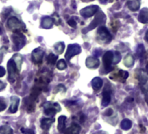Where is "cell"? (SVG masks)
I'll return each mask as SVG.
<instances>
[{"mask_svg":"<svg viewBox=\"0 0 148 134\" xmlns=\"http://www.w3.org/2000/svg\"><path fill=\"white\" fill-rule=\"evenodd\" d=\"M112 114V109H107V111L105 112V115L106 116H111Z\"/></svg>","mask_w":148,"mask_h":134,"instance_id":"obj_35","label":"cell"},{"mask_svg":"<svg viewBox=\"0 0 148 134\" xmlns=\"http://www.w3.org/2000/svg\"><path fill=\"white\" fill-rule=\"evenodd\" d=\"M92 86L93 90H95V91L100 90V88L103 86V80L99 77L94 78L92 80Z\"/></svg>","mask_w":148,"mask_h":134,"instance_id":"obj_20","label":"cell"},{"mask_svg":"<svg viewBox=\"0 0 148 134\" xmlns=\"http://www.w3.org/2000/svg\"><path fill=\"white\" fill-rule=\"evenodd\" d=\"M121 59V54L119 51H114L113 52V64H118Z\"/></svg>","mask_w":148,"mask_h":134,"instance_id":"obj_30","label":"cell"},{"mask_svg":"<svg viewBox=\"0 0 148 134\" xmlns=\"http://www.w3.org/2000/svg\"><path fill=\"white\" fill-rule=\"evenodd\" d=\"M7 67H8V72H9V80L11 82H15L16 79L18 76L20 69L18 68V66L17 65L13 58L9 60L7 64Z\"/></svg>","mask_w":148,"mask_h":134,"instance_id":"obj_2","label":"cell"},{"mask_svg":"<svg viewBox=\"0 0 148 134\" xmlns=\"http://www.w3.org/2000/svg\"><path fill=\"white\" fill-rule=\"evenodd\" d=\"M138 21L142 24L148 23V9L143 8L138 15Z\"/></svg>","mask_w":148,"mask_h":134,"instance_id":"obj_16","label":"cell"},{"mask_svg":"<svg viewBox=\"0 0 148 134\" xmlns=\"http://www.w3.org/2000/svg\"><path fill=\"white\" fill-rule=\"evenodd\" d=\"M25 105H26V110L28 112L34 111V109H35L34 100H32L31 98H27L26 99H25Z\"/></svg>","mask_w":148,"mask_h":134,"instance_id":"obj_22","label":"cell"},{"mask_svg":"<svg viewBox=\"0 0 148 134\" xmlns=\"http://www.w3.org/2000/svg\"><path fill=\"white\" fill-rule=\"evenodd\" d=\"M7 24H8L9 28H10L14 33H17V32H21V33H22V31L25 30V27L24 24L21 23V22H20L17 18H15V17L10 18L8 19Z\"/></svg>","mask_w":148,"mask_h":134,"instance_id":"obj_3","label":"cell"},{"mask_svg":"<svg viewBox=\"0 0 148 134\" xmlns=\"http://www.w3.org/2000/svg\"><path fill=\"white\" fill-rule=\"evenodd\" d=\"M80 126L78 124H72L71 126H70L64 134H79L80 132Z\"/></svg>","mask_w":148,"mask_h":134,"instance_id":"obj_18","label":"cell"},{"mask_svg":"<svg viewBox=\"0 0 148 134\" xmlns=\"http://www.w3.org/2000/svg\"><path fill=\"white\" fill-rule=\"evenodd\" d=\"M66 67H67V64H66V62L64 59H60V60L58 61V63H57V68L58 70L63 71V70H64L66 68Z\"/></svg>","mask_w":148,"mask_h":134,"instance_id":"obj_27","label":"cell"},{"mask_svg":"<svg viewBox=\"0 0 148 134\" xmlns=\"http://www.w3.org/2000/svg\"><path fill=\"white\" fill-rule=\"evenodd\" d=\"M81 52V47L79 44H70L67 48V51L65 53V59L71 60V57L76 56Z\"/></svg>","mask_w":148,"mask_h":134,"instance_id":"obj_7","label":"cell"},{"mask_svg":"<svg viewBox=\"0 0 148 134\" xmlns=\"http://www.w3.org/2000/svg\"><path fill=\"white\" fill-rule=\"evenodd\" d=\"M54 49H55V51L58 53V54H61L63 53L64 50V43L63 42H58L55 44L54 46Z\"/></svg>","mask_w":148,"mask_h":134,"instance_id":"obj_25","label":"cell"},{"mask_svg":"<svg viewBox=\"0 0 148 134\" xmlns=\"http://www.w3.org/2000/svg\"><path fill=\"white\" fill-rule=\"evenodd\" d=\"M5 87V83H3L2 81H0V91L3 90Z\"/></svg>","mask_w":148,"mask_h":134,"instance_id":"obj_36","label":"cell"},{"mask_svg":"<svg viewBox=\"0 0 148 134\" xmlns=\"http://www.w3.org/2000/svg\"><path fill=\"white\" fill-rule=\"evenodd\" d=\"M94 134H107V133L105 132V131H98V132H96V133H94Z\"/></svg>","mask_w":148,"mask_h":134,"instance_id":"obj_37","label":"cell"},{"mask_svg":"<svg viewBox=\"0 0 148 134\" xmlns=\"http://www.w3.org/2000/svg\"><path fill=\"white\" fill-rule=\"evenodd\" d=\"M57 59H58V56L53 54V53H50L47 57V63L49 64H55L57 63Z\"/></svg>","mask_w":148,"mask_h":134,"instance_id":"obj_26","label":"cell"},{"mask_svg":"<svg viewBox=\"0 0 148 134\" xmlns=\"http://www.w3.org/2000/svg\"><path fill=\"white\" fill-rule=\"evenodd\" d=\"M129 76V73L125 71H123V70H120L118 73H116L114 76H111L110 79H113V80H116V81H119V82H122L124 83L127 78Z\"/></svg>","mask_w":148,"mask_h":134,"instance_id":"obj_12","label":"cell"},{"mask_svg":"<svg viewBox=\"0 0 148 134\" xmlns=\"http://www.w3.org/2000/svg\"><path fill=\"white\" fill-rule=\"evenodd\" d=\"M68 25H69L71 27H72V28H75L76 25H77V21H76V19L74 18L69 19V20H68Z\"/></svg>","mask_w":148,"mask_h":134,"instance_id":"obj_32","label":"cell"},{"mask_svg":"<svg viewBox=\"0 0 148 134\" xmlns=\"http://www.w3.org/2000/svg\"><path fill=\"white\" fill-rule=\"evenodd\" d=\"M54 24V20L52 18H50V17H45L43 19H42V22H41V25L43 28L45 29H50L52 27Z\"/></svg>","mask_w":148,"mask_h":134,"instance_id":"obj_19","label":"cell"},{"mask_svg":"<svg viewBox=\"0 0 148 134\" xmlns=\"http://www.w3.org/2000/svg\"><path fill=\"white\" fill-rule=\"evenodd\" d=\"M11 106H10V112L12 113H15L18 111V105H19V98L18 97L13 96L12 98H11Z\"/></svg>","mask_w":148,"mask_h":134,"instance_id":"obj_17","label":"cell"},{"mask_svg":"<svg viewBox=\"0 0 148 134\" xmlns=\"http://www.w3.org/2000/svg\"><path fill=\"white\" fill-rule=\"evenodd\" d=\"M126 5L131 11L136 12L140 7V0H127Z\"/></svg>","mask_w":148,"mask_h":134,"instance_id":"obj_14","label":"cell"},{"mask_svg":"<svg viewBox=\"0 0 148 134\" xmlns=\"http://www.w3.org/2000/svg\"><path fill=\"white\" fill-rule=\"evenodd\" d=\"M132 121H131L130 119H127V118H125V119L122 120V121H121V123H120V127H121L123 130H125V131H127V130L131 129V128H132Z\"/></svg>","mask_w":148,"mask_h":134,"instance_id":"obj_24","label":"cell"},{"mask_svg":"<svg viewBox=\"0 0 148 134\" xmlns=\"http://www.w3.org/2000/svg\"><path fill=\"white\" fill-rule=\"evenodd\" d=\"M146 73L148 74V63H147V64H146Z\"/></svg>","mask_w":148,"mask_h":134,"instance_id":"obj_39","label":"cell"},{"mask_svg":"<svg viewBox=\"0 0 148 134\" xmlns=\"http://www.w3.org/2000/svg\"><path fill=\"white\" fill-rule=\"evenodd\" d=\"M44 57V50L41 48L35 49L32 53V60L35 64H40Z\"/></svg>","mask_w":148,"mask_h":134,"instance_id":"obj_10","label":"cell"},{"mask_svg":"<svg viewBox=\"0 0 148 134\" xmlns=\"http://www.w3.org/2000/svg\"><path fill=\"white\" fill-rule=\"evenodd\" d=\"M98 39L101 42V43H109L112 40V35L109 32V31L107 30L106 27H105L104 25H101L99 27L98 29Z\"/></svg>","mask_w":148,"mask_h":134,"instance_id":"obj_4","label":"cell"},{"mask_svg":"<svg viewBox=\"0 0 148 134\" xmlns=\"http://www.w3.org/2000/svg\"><path fill=\"white\" fill-rule=\"evenodd\" d=\"M23 134H34V131L31 129H21Z\"/></svg>","mask_w":148,"mask_h":134,"instance_id":"obj_33","label":"cell"},{"mask_svg":"<svg viewBox=\"0 0 148 134\" xmlns=\"http://www.w3.org/2000/svg\"><path fill=\"white\" fill-rule=\"evenodd\" d=\"M54 118H43L41 120V128L45 131H48L50 129V127L51 126V124H53L54 122Z\"/></svg>","mask_w":148,"mask_h":134,"instance_id":"obj_15","label":"cell"},{"mask_svg":"<svg viewBox=\"0 0 148 134\" xmlns=\"http://www.w3.org/2000/svg\"><path fill=\"white\" fill-rule=\"evenodd\" d=\"M99 11V8L98 5H91V6H87L82 9L80 11V14L84 18H90L95 15L96 13H98Z\"/></svg>","mask_w":148,"mask_h":134,"instance_id":"obj_9","label":"cell"},{"mask_svg":"<svg viewBox=\"0 0 148 134\" xmlns=\"http://www.w3.org/2000/svg\"><path fill=\"white\" fill-rule=\"evenodd\" d=\"M86 64L90 69H96L99 66V60L95 57H89L86 58Z\"/></svg>","mask_w":148,"mask_h":134,"instance_id":"obj_13","label":"cell"},{"mask_svg":"<svg viewBox=\"0 0 148 134\" xmlns=\"http://www.w3.org/2000/svg\"><path fill=\"white\" fill-rule=\"evenodd\" d=\"M138 79L139 83L142 84V85H144V84L146 83V81H147V76H146V74L144 73V72L139 73V75L138 76Z\"/></svg>","mask_w":148,"mask_h":134,"instance_id":"obj_28","label":"cell"},{"mask_svg":"<svg viewBox=\"0 0 148 134\" xmlns=\"http://www.w3.org/2000/svg\"><path fill=\"white\" fill-rule=\"evenodd\" d=\"M137 54H138V57H143L144 56H145V49H144V47H143V45L141 44V45H138V50H137Z\"/></svg>","mask_w":148,"mask_h":134,"instance_id":"obj_29","label":"cell"},{"mask_svg":"<svg viewBox=\"0 0 148 134\" xmlns=\"http://www.w3.org/2000/svg\"><path fill=\"white\" fill-rule=\"evenodd\" d=\"M0 34H2V31H1V29H0Z\"/></svg>","mask_w":148,"mask_h":134,"instance_id":"obj_40","label":"cell"},{"mask_svg":"<svg viewBox=\"0 0 148 134\" xmlns=\"http://www.w3.org/2000/svg\"><path fill=\"white\" fill-rule=\"evenodd\" d=\"M25 37L21 32H17L12 35V41L14 44V50L18 51L20 50L26 43Z\"/></svg>","mask_w":148,"mask_h":134,"instance_id":"obj_5","label":"cell"},{"mask_svg":"<svg viewBox=\"0 0 148 134\" xmlns=\"http://www.w3.org/2000/svg\"><path fill=\"white\" fill-rule=\"evenodd\" d=\"M6 108V103L5 100L3 98H0V111H2Z\"/></svg>","mask_w":148,"mask_h":134,"instance_id":"obj_31","label":"cell"},{"mask_svg":"<svg viewBox=\"0 0 148 134\" xmlns=\"http://www.w3.org/2000/svg\"><path fill=\"white\" fill-rule=\"evenodd\" d=\"M112 99V89L110 87H106L103 92V97H102V106L106 107Z\"/></svg>","mask_w":148,"mask_h":134,"instance_id":"obj_11","label":"cell"},{"mask_svg":"<svg viewBox=\"0 0 148 134\" xmlns=\"http://www.w3.org/2000/svg\"><path fill=\"white\" fill-rule=\"evenodd\" d=\"M124 64L126 67H132L134 64V57L132 54H128L124 60Z\"/></svg>","mask_w":148,"mask_h":134,"instance_id":"obj_23","label":"cell"},{"mask_svg":"<svg viewBox=\"0 0 148 134\" xmlns=\"http://www.w3.org/2000/svg\"><path fill=\"white\" fill-rule=\"evenodd\" d=\"M103 63H104V66L106 69L107 72H109L110 70H112V64H113V51H106L104 56H103Z\"/></svg>","mask_w":148,"mask_h":134,"instance_id":"obj_8","label":"cell"},{"mask_svg":"<svg viewBox=\"0 0 148 134\" xmlns=\"http://www.w3.org/2000/svg\"><path fill=\"white\" fill-rule=\"evenodd\" d=\"M145 40L148 42V31H146V33H145Z\"/></svg>","mask_w":148,"mask_h":134,"instance_id":"obj_38","label":"cell"},{"mask_svg":"<svg viewBox=\"0 0 148 134\" xmlns=\"http://www.w3.org/2000/svg\"><path fill=\"white\" fill-rule=\"evenodd\" d=\"M58 129L60 132L64 131L65 129V122H66V117L65 116H60L58 119Z\"/></svg>","mask_w":148,"mask_h":134,"instance_id":"obj_21","label":"cell"},{"mask_svg":"<svg viewBox=\"0 0 148 134\" xmlns=\"http://www.w3.org/2000/svg\"><path fill=\"white\" fill-rule=\"evenodd\" d=\"M106 15L102 12H98V14L96 16V18L93 19V21L90 24L89 26H87L86 28L83 29V33H87L89 31L93 30L94 28H96L99 25H103L106 23Z\"/></svg>","mask_w":148,"mask_h":134,"instance_id":"obj_1","label":"cell"},{"mask_svg":"<svg viewBox=\"0 0 148 134\" xmlns=\"http://www.w3.org/2000/svg\"><path fill=\"white\" fill-rule=\"evenodd\" d=\"M61 107L58 103L47 102L45 105V114L50 117L54 116L58 111H60Z\"/></svg>","mask_w":148,"mask_h":134,"instance_id":"obj_6","label":"cell"},{"mask_svg":"<svg viewBox=\"0 0 148 134\" xmlns=\"http://www.w3.org/2000/svg\"><path fill=\"white\" fill-rule=\"evenodd\" d=\"M5 74V70L3 68V67H1L0 66V78L1 77H3L4 75Z\"/></svg>","mask_w":148,"mask_h":134,"instance_id":"obj_34","label":"cell"}]
</instances>
